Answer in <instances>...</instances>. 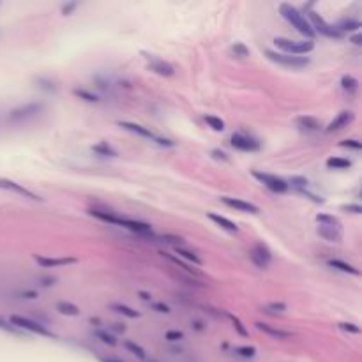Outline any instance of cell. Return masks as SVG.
<instances>
[{"instance_id": "1", "label": "cell", "mask_w": 362, "mask_h": 362, "mask_svg": "<svg viewBox=\"0 0 362 362\" xmlns=\"http://www.w3.org/2000/svg\"><path fill=\"white\" fill-rule=\"evenodd\" d=\"M90 216L97 217V219H105V223H110V224H119V226L126 228V230H129V232L136 233V235H152V226H150L149 223H143V221H136V219H129V217H120V216H115V214L112 212H103V210H96V209H90L89 210Z\"/></svg>"}, {"instance_id": "2", "label": "cell", "mask_w": 362, "mask_h": 362, "mask_svg": "<svg viewBox=\"0 0 362 362\" xmlns=\"http://www.w3.org/2000/svg\"><path fill=\"white\" fill-rule=\"evenodd\" d=\"M279 13H281V16H283V18L299 32V34H302L304 38H307V41H313L314 36H316L313 27H311V23L307 22L306 16L295 8V6L288 4V2H283V4L279 6Z\"/></svg>"}, {"instance_id": "3", "label": "cell", "mask_w": 362, "mask_h": 362, "mask_svg": "<svg viewBox=\"0 0 362 362\" xmlns=\"http://www.w3.org/2000/svg\"><path fill=\"white\" fill-rule=\"evenodd\" d=\"M274 45L279 50H283L288 55H297L302 57L307 55L309 52L314 50V41H293V39H286V38H276L274 39Z\"/></svg>"}, {"instance_id": "4", "label": "cell", "mask_w": 362, "mask_h": 362, "mask_svg": "<svg viewBox=\"0 0 362 362\" xmlns=\"http://www.w3.org/2000/svg\"><path fill=\"white\" fill-rule=\"evenodd\" d=\"M43 108H45V105H43L41 101H32V103H27V105H22L9 113V122L13 124L27 122V120L38 117L39 113L43 112Z\"/></svg>"}, {"instance_id": "5", "label": "cell", "mask_w": 362, "mask_h": 362, "mask_svg": "<svg viewBox=\"0 0 362 362\" xmlns=\"http://www.w3.org/2000/svg\"><path fill=\"white\" fill-rule=\"evenodd\" d=\"M11 325L16 328H23V330H29V332H34L38 334V336H45V337H55V334L50 330V328H46V325L39 323V321H34L30 320V318L27 316H20V314H13L11 318Z\"/></svg>"}, {"instance_id": "6", "label": "cell", "mask_w": 362, "mask_h": 362, "mask_svg": "<svg viewBox=\"0 0 362 362\" xmlns=\"http://www.w3.org/2000/svg\"><path fill=\"white\" fill-rule=\"evenodd\" d=\"M307 15H309V20H307V22H309L311 27H313L314 34L325 36V38H330V39H341L343 38V34H341L339 30H337L334 25H330V23L325 22L321 16H318V13L309 11Z\"/></svg>"}, {"instance_id": "7", "label": "cell", "mask_w": 362, "mask_h": 362, "mask_svg": "<svg viewBox=\"0 0 362 362\" xmlns=\"http://www.w3.org/2000/svg\"><path fill=\"white\" fill-rule=\"evenodd\" d=\"M265 55L269 57L272 62L279 64V66H284V68L299 69V68H306L307 64H309V59H307V57H297V55H288V53H277V52H272V50H267Z\"/></svg>"}, {"instance_id": "8", "label": "cell", "mask_w": 362, "mask_h": 362, "mask_svg": "<svg viewBox=\"0 0 362 362\" xmlns=\"http://www.w3.org/2000/svg\"><path fill=\"white\" fill-rule=\"evenodd\" d=\"M251 175H253L254 179L258 180V182L263 184L267 189L272 191V193L283 194V193H286V191L290 189V187H288V184H286V180H283L281 177H277V175H272V173H263V172H256V170H253V172H251Z\"/></svg>"}, {"instance_id": "9", "label": "cell", "mask_w": 362, "mask_h": 362, "mask_svg": "<svg viewBox=\"0 0 362 362\" xmlns=\"http://www.w3.org/2000/svg\"><path fill=\"white\" fill-rule=\"evenodd\" d=\"M249 256H251V261H253L258 269H269L270 261H272V253H270V249L267 247V244L263 242L254 244Z\"/></svg>"}, {"instance_id": "10", "label": "cell", "mask_w": 362, "mask_h": 362, "mask_svg": "<svg viewBox=\"0 0 362 362\" xmlns=\"http://www.w3.org/2000/svg\"><path fill=\"white\" fill-rule=\"evenodd\" d=\"M233 149L240 150V152H256L260 150V142L254 140L253 136L246 135V133H233L230 138Z\"/></svg>"}, {"instance_id": "11", "label": "cell", "mask_w": 362, "mask_h": 362, "mask_svg": "<svg viewBox=\"0 0 362 362\" xmlns=\"http://www.w3.org/2000/svg\"><path fill=\"white\" fill-rule=\"evenodd\" d=\"M143 55H145L147 64H149V69L156 73V75L166 76V78L175 75V69H173V66L170 62H166V60L159 59L156 55H149V53H143Z\"/></svg>"}, {"instance_id": "12", "label": "cell", "mask_w": 362, "mask_h": 362, "mask_svg": "<svg viewBox=\"0 0 362 362\" xmlns=\"http://www.w3.org/2000/svg\"><path fill=\"white\" fill-rule=\"evenodd\" d=\"M0 189H6V191H13V193L20 194V196H23V198H29L32 200V202H45V200L41 198V196H38L36 193H32V191H29L27 187H23L22 184L15 182V180H9V179H0Z\"/></svg>"}, {"instance_id": "13", "label": "cell", "mask_w": 362, "mask_h": 362, "mask_svg": "<svg viewBox=\"0 0 362 362\" xmlns=\"http://www.w3.org/2000/svg\"><path fill=\"white\" fill-rule=\"evenodd\" d=\"M353 119H355L353 112L344 110V112L337 113V115L334 117V120L325 127V131H327V133H336V131H341V129H344V127L350 126V124L353 122Z\"/></svg>"}, {"instance_id": "14", "label": "cell", "mask_w": 362, "mask_h": 362, "mask_svg": "<svg viewBox=\"0 0 362 362\" xmlns=\"http://www.w3.org/2000/svg\"><path fill=\"white\" fill-rule=\"evenodd\" d=\"M221 202L224 203V205L232 207V209L239 210V212H249V214H258L260 212V209H258L254 203L251 202H246V200H240V198H232V196H223L221 198Z\"/></svg>"}, {"instance_id": "15", "label": "cell", "mask_w": 362, "mask_h": 362, "mask_svg": "<svg viewBox=\"0 0 362 362\" xmlns=\"http://www.w3.org/2000/svg\"><path fill=\"white\" fill-rule=\"evenodd\" d=\"M34 260L45 269H52V267H64V265H73L76 263V258H52V256H43V254H34Z\"/></svg>"}, {"instance_id": "16", "label": "cell", "mask_w": 362, "mask_h": 362, "mask_svg": "<svg viewBox=\"0 0 362 362\" xmlns=\"http://www.w3.org/2000/svg\"><path fill=\"white\" fill-rule=\"evenodd\" d=\"M316 233L321 237V239L328 240V242H341V239H343L341 228H336V226H325V224H320V226L316 228Z\"/></svg>"}, {"instance_id": "17", "label": "cell", "mask_w": 362, "mask_h": 362, "mask_svg": "<svg viewBox=\"0 0 362 362\" xmlns=\"http://www.w3.org/2000/svg\"><path fill=\"white\" fill-rule=\"evenodd\" d=\"M119 126L122 127V129L129 131V133H135V135L142 136V138H149V140H154V142H156V138H157V136L154 135V133L149 129V127H143V126H140V124H135V122H119Z\"/></svg>"}, {"instance_id": "18", "label": "cell", "mask_w": 362, "mask_h": 362, "mask_svg": "<svg viewBox=\"0 0 362 362\" xmlns=\"http://www.w3.org/2000/svg\"><path fill=\"white\" fill-rule=\"evenodd\" d=\"M295 124H297L302 131H307V133H314V131L321 129L320 120L314 119V117H309V115L297 117V119H295Z\"/></svg>"}, {"instance_id": "19", "label": "cell", "mask_w": 362, "mask_h": 362, "mask_svg": "<svg viewBox=\"0 0 362 362\" xmlns=\"http://www.w3.org/2000/svg\"><path fill=\"white\" fill-rule=\"evenodd\" d=\"M254 325H256L258 330L269 334V336L276 337V339H286V337L291 336L288 330H283V328H276V327H272V325H269V323H263V321H256Z\"/></svg>"}, {"instance_id": "20", "label": "cell", "mask_w": 362, "mask_h": 362, "mask_svg": "<svg viewBox=\"0 0 362 362\" xmlns=\"http://www.w3.org/2000/svg\"><path fill=\"white\" fill-rule=\"evenodd\" d=\"M207 216H209L210 221H214L217 226H221L223 230H226V232H230V233H237V232H239V226H237L233 221L228 219V217L219 216V214H214V212H209Z\"/></svg>"}, {"instance_id": "21", "label": "cell", "mask_w": 362, "mask_h": 362, "mask_svg": "<svg viewBox=\"0 0 362 362\" xmlns=\"http://www.w3.org/2000/svg\"><path fill=\"white\" fill-rule=\"evenodd\" d=\"M327 265L339 270V272H344V274H353V276H358V274H360L358 269H355L353 265H350V263H346V261H343V260H328Z\"/></svg>"}, {"instance_id": "22", "label": "cell", "mask_w": 362, "mask_h": 362, "mask_svg": "<svg viewBox=\"0 0 362 362\" xmlns=\"http://www.w3.org/2000/svg\"><path fill=\"white\" fill-rule=\"evenodd\" d=\"M341 89H343L348 96H353L358 90V80L351 75H344L343 78H341Z\"/></svg>"}, {"instance_id": "23", "label": "cell", "mask_w": 362, "mask_h": 362, "mask_svg": "<svg viewBox=\"0 0 362 362\" xmlns=\"http://www.w3.org/2000/svg\"><path fill=\"white\" fill-rule=\"evenodd\" d=\"M55 307L60 314H66V316H78L80 314V307L73 302H68V300H60V302H57Z\"/></svg>"}, {"instance_id": "24", "label": "cell", "mask_w": 362, "mask_h": 362, "mask_svg": "<svg viewBox=\"0 0 362 362\" xmlns=\"http://www.w3.org/2000/svg\"><path fill=\"white\" fill-rule=\"evenodd\" d=\"M336 29L339 30L341 34H344V32H355V30L360 29V22H358V20H355V18H344V20H341V22L337 23Z\"/></svg>"}, {"instance_id": "25", "label": "cell", "mask_w": 362, "mask_h": 362, "mask_svg": "<svg viewBox=\"0 0 362 362\" xmlns=\"http://www.w3.org/2000/svg\"><path fill=\"white\" fill-rule=\"evenodd\" d=\"M327 166L330 170H346L351 166V161L350 159H344V157H337L332 156L327 159Z\"/></svg>"}, {"instance_id": "26", "label": "cell", "mask_w": 362, "mask_h": 362, "mask_svg": "<svg viewBox=\"0 0 362 362\" xmlns=\"http://www.w3.org/2000/svg\"><path fill=\"white\" fill-rule=\"evenodd\" d=\"M173 249H175V253L179 254V258H184V260L191 261L194 265H202V260H200V258L196 256V253H193V251L186 249V247H173Z\"/></svg>"}, {"instance_id": "27", "label": "cell", "mask_w": 362, "mask_h": 362, "mask_svg": "<svg viewBox=\"0 0 362 362\" xmlns=\"http://www.w3.org/2000/svg\"><path fill=\"white\" fill-rule=\"evenodd\" d=\"M92 152L99 154V156H106V157H117L119 154H117V150L113 149V147H110L106 142H101L97 143V145L92 147Z\"/></svg>"}, {"instance_id": "28", "label": "cell", "mask_w": 362, "mask_h": 362, "mask_svg": "<svg viewBox=\"0 0 362 362\" xmlns=\"http://www.w3.org/2000/svg\"><path fill=\"white\" fill-rule=\"evenodd\" d=\"M73 94L87 103H99V96L90 92V90H87V89H73Z\"/></svg>"}, {"instance_id": "29", "label": "cell", "mask_w": 362, "mask_h": 362, "mask_svg": "<svg viewBox=\"0 0 362 362\" xmlns=\"http://www.w3.org/2000/svg\"><path fill=\"white\" fill-rule=\"evenodd\" d=\"M286 184H288V187H293L295 191H302V189H307L309 180H307L306 177L293 175V177H290V180H288Z\"/></svg>"}, {"instance_id": "30", "label": "cell", "mask_w": 362, "mask_h": 362, "mask_svg": "<svg viewBox=\"0 0 362 362\" xmlns=\"http://www.w3.org/2000/svg\"><path fill=\"white\" fill-rule=\"evenodd\" d=\"M112 309L117 311V313H120V314H124V316H127V318H138V316H140L138 311H135L133 307L126 306V304L115 302V304H112Z\"/></svg>"}, {"instance_id": "31", "label": "cell", "mask_w": 362, "mask_h": 362, "mask_svg": "<svg viewBox=\"0 0 362 362\" xmlns=\"http://www.w3.org/2000/svg\"><path fill=\"white\" fill-rule=\"evenodd\" d=\"M316 221H318V224L341 228V221L337 219L336 216H330V214H316Z\"/></svg>"}, {"instance_id": "32", "label": "cell", "mask_w": 362, "mask_h": 362, "mask_svg": "<svg viewBox=\"0 0 362 362\" xmlns=\"http://www.w3.org/2000/svg\"><path fill=\"white\" fill-rule=\"evenodd\" d=\"M230 52H232V55H235L237 59H247V57H249V48H247L244 43H235V45H232Z\"/></svg>"}, {"instance_id": "33", "label": "cell", "mask_w": 362, "mask_h": 362, "mask_svg": "<svg viewBox=\"0 0 362 362\" xmlns=\"http://www.w3.org/2000/svg\"><path fill=\"white\" fill-rule=\"evenodd\" d=\"M124 346H126L127 350H129L133 355H136L138 358H142V360H145V358H147L145 350H143V348L140 346V344H136L135 341H126V343H124Z\"/></svg>"}, {"instance_id": "34", "label": "cell", "mask_w": 362, "mask_h": 362, "mask_svg": "<svg viewBox=\"0 0 362 362\" xmlns=\"http://www.w3.org/2000/svg\"><path fill=\"white\" fill-rule=\"evenodd\" d=\"M96 337L101 341V343L108 344V346H115V344H117L115 336H113V334H110L108 330H96Z\"/></svg>"}, {"instance_id": "35", "label": "cell", "mask_w": 362, "mask_h": 362, "mask_svg": "<svg viewBox=\"0 0 362 362\" xmlns=\"http://www.w3.org/2000/svg\"><path fill=\"white\" fill-rule=\"evenodd\" d=\"M205 122L209 124V127H212L214 131H224V120H221L219 117L205 115Z\"/></svg>"}, {"instance_id": "36", "label": "cell", "mask_w": 362, "mask_h": 362, "mask_svg": "<svg viewBox=\"0 0 362 362\" xmlns=\"http://www.w3.org/2000/svg\"><path fill=\"white\" fill-rule=\"evenodd\" d=\"M36 83H38L39 89L46 90V92H57V85L52 82V80H48V78H38V80H36Z\"/></svg>"}, {"instance_id": "37", "label": "cell", "mask_w": 362, "mask_h": 362, "mask_svg": "<svg viewBox=\"0 0 362 362\" xmlns=\"http://www.w3.org/2000/svg\"><path fill=\"white\" fill-rule=\"evenodd\" d=\"M265 313H284L286 311V304L284 302H269L263 307Z\"/></svg>"}, {"instance_id": "38", "label": "cell", "mask_w": 362, "mask_h": 362, "mask_svg": "<svg viewBox=\"0 0 362 362\" xmlns=\"http://www.w3.org/2000/svg\"><path fill=\"white\" fill-rule=\"evenodd\" d=\"M226 316L232 320V323H233V327H235V330L240 334V336H247V330H246V327L242 325V321L239 320V318L235 316V314H232V313H226Z\"/></svg>"}, {"instance_id": "39", "label": "cell", "mask_w": 362, "mask_h": 362, "mask_svg": "<svg viewBox=\"0 0 362 362\" xmlns=\"http://www.w3.org/2000/svg\"><path fill=\"white\" fill-rule=\"evenodd\" d=\"M254 353H256L254 346H237V348H235V355H239V357H244V358L254 357Z\"/></svg>"}, {"instance_id": "40", "label": "cell", "mask_w": 362, "mask_h": 362, "mask_svg": "<svg viewBox=\"0 0 362 362\" xmlns=\"http://www.w3.org/2000/svg\"><path fill=\"white\" fill-rule=\"evenodd\" d=\"M161 239H163L164 242L173 244V247H182V244H184V239H182V237L170 235V233H166V235H163V237H161Z\"/></svg>"}, {"instance_id": "41", "label": "cell", "mask_w": 362, "mask_h": 362, "mask_svg": "<svg viewBox=\"0 0 362 362\" xmlns=\"http://www.w3.org/2000/svg\"><path fill=\"white\" fill-rule=\"evenodd\" d=\"M341 147H344V149H353V150H360L362 149V143L358 142V140H343V142L339 143Z\"/></svg>"}, {"instance_id": "42", "label": "cell", "mask_w": 362, "mask_h": 362, "mask_svg": "<svg viewBox=\"0 0 362 362\" xmlns=\"http://www.w3.org/2000/svg\"><path fill=\"white\" fill-rule=\"evenodd\" d=\"M149 304L154 311H157V313H164V314L170 313V306H166L164 302H149Z\"/></svg>"}, {"instance_id": "43", "label": "cell", "mask_w": 362, "mask_h": 362, "mask_svg": "<svg viewBox=\"0 0 362 362\" xmlns=\"http://www.w3.org/2000/svg\"><path fill=\"white\" fill-rule=\"evenodd\" d=\"M339 327L343 328V330H346V332H351V334H358V332H360V328H358V325H355V323H348V321H344V323H339Z\"/></svg>"}, {"instance_id": "44", "label": "cell", "mask_w": 362, "mask_h": 362, "mask_svg": "<svg viewBox=\"0 0 362 362\" xmlns=\"http://www.w3.org/2000/svg\"><path fill=\"white\" fill-rule=\"evenodd\" d=\"M166 339L168 341H180V339H184V334L180 332V330H168V332H166Z\"/></svg>"}, {"instance_id": "45", "label": "cell", "mask_w": 362, "mask_h": 362, "mask_svg": "<svg viewBox=\"0 0 362 362\" xmlns=\"http://www.w3.org/2000/svg\"><path fill=\"white\" fill-rule=\"evenodd\" d=\"M76 8H78V4H76V2H68V4L62 6V15L64 16H69Z\"/></svg>"}, {"instance_id": "46", "label": "cell", "mask_w": 362, "mask_h": 362, "mask_svg": "<svg viewBox=\"0 0 362 362\" xmlns=\"http://www.w3.org/2000/svg\"><path fill=\"white\" fill-rule=\"evenodd\" d=\"M52 284H55V277H41V279L38 281V286H43V288H48L52 286Z\"/></svg>"}, {"instance_id": "47", "label": "cell", "mask_w": 362, "mask_h": 362, "mask_svg": "<svg viewBox=\"0 0 362 362\" xmlns=\"http://www.w3.org/2000/svg\"><path fill=\"white\" fill-rule=\"evenodd\" d=\"M341 209L346 210V212H351V214H360L362 212V207L357 205V203H355V205H351V203H350V205H343Z\"/></svg>"}, {"instance_id": "48", "label": "cell", "mask_w": 362, "mask_h": 362, "mask_svg": "<svg viewBox=\"0 0 362 362\" xmlns=\"http://www.w3.org/2000/svg\"><path fill=\"white\" fill-rule=\"evenodd\" d=\"M22 297H23V299H30V300H32V299H38L39 293H38V291H34V290H23L22 291Z\"/></svg>"}, {"instance_id": "49", "label": "cell", "mask_w": 362, "mask_h": 362, "mask_svg": "<svg viewBox=\"0 0 362 362\" xmlns=\"http://www.w3.org/2000/svg\"><path fill=\"white\" fill-rule=\"evenodd\" d=\"M0 328H4V330H9V332H16V327H13L9 321H6L4 318L0 316Z\"/></svg>"}, {"instance_id": "50", "label": "cell", "mask_w": 362, "mask_h": 362, "mask_svg": "<svg viewBox=\"0 0 362 362\" xmlns=\"http://www.w3.org/2000/svg\"><path fill=\"white\" fill-rule=\"evenodd\" d=\"M212 157L214 159H221V161H228V156L223 152V150H212Z\"/></svg>"}, {"instance_id": "51", "label": "cell", "mask_w": 362, "mask_h": 362, "mask_svg": "<svg viewBox=\"0 0 362 362\" xmlns=\"http://www.w3.org/2000/svg\"><path fill=\"white\" fill-rule=\"evenodd\" d=\"M156 143H159V145H163V147H173V142H172V140L161 138V136H157V138H156Z\"/></svg>"}, {"instance_id": "52", "label": "cell", "mask_w": 362, "mask_h": 362, "mask_svg": "<svg viewBox=\"0 0 362 362\" xmlns=\"http://www.w3.org/2000/svg\"><path fill=\"white\" fill-rule=\"evenodd\" d=\"M138 295H140V299L145 300V302H152V295L147 293V291H138Z\"/></svg>"}, {"instance_id": "53", "label": "cell", "mask_w": 362, "mask_h": 362, "mask_svg": "<svg viewBox=\"0 0 362 362\" xmlns=\"http://www.w3.org/2000/svg\"><path fill=\"white\" fill-rule=\"evenodd\" d=\"M191 327H193L194 330H203V328H205V325H203V321H200V320H194L193 323H191Z\"/></svg>"}, {"instance_id": "54", "label": "cell", "mask_w": 362, "mask_h": 362, "mask_svg": "<svg viewBox=\"0 0 362 362\" xmlns=\"http://www.w3.org/2000/svg\"><path fill=\"white\" fill-rule=\"evenodd\" d=\"M110 328H112V330H115V332H124V330H126V327H124V325H120V323H112V325H110Z\"/></svg>"}, {"instance_id": "55", "label": "cell", "mask_w": 362, "mask_h": 362, "mask_svg": "<svg viewBox=\"0 0 362 362\" xmlns=\"http://www.w3.org/2000/svg\"><path fill=\"white\" fill-rule=\"evenodd\" d=\"M360 41H362V38H360V34H355L353 38H351V43H353V45H360Z\"/></svg>"}, {"instance_id": "56", "label": "cell", "mask_w": 362, "mask_h": 362, "mask_svg": "<svg viewBox=\"0 0 362 362\" xmlns=\"http://www.w3.org/2000/svg\"><path fill=\"white\" fill-rule=\"evenodd\" d=\"M101 362H122L119 358H101Z\"/></svg>"}]
</instances>
